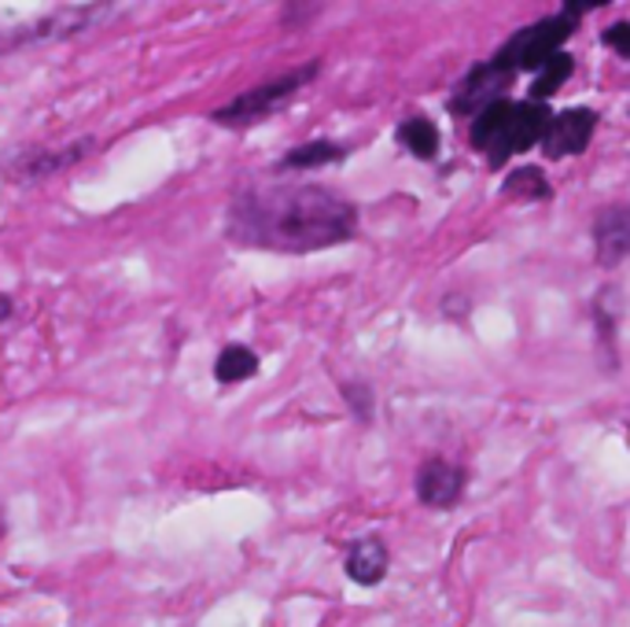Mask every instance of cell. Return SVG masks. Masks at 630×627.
Returning <instances> with one entry per match:
<instances>
[{"label": "cell", "mask_w": 630, "mask_h": 627, "mask_svg": "<svg viewBox=\"0 0 630 627\" xmlns=\"http://www.w3.org/2000/svg\"><path fill=\"white\" fill-rule=\"evenodd\" d=\"M358 229V211L325 185H251L229 207L225 233L232 244L309 255L347 244Z\"/></svg>", "instance_id": "cell-1"}, {"label": "cell", "mask_w": 630, "mask_h": 627, "mask_svg": "<svg viewBox=\"0 0 630 627\" xmlns=\"http://www.w3.org/2000/svg\"><path fill=\"white\" fill-rule=\"evenodd\" d=\"M549 126V107L546 104H508L497 101L491 107H483L480 115L472 118V145L483 151L491 167H505L508 159L519 156V151H531L542 140Z\"/></svg>", "instance_id": "cell-2"}, {"label": "cell", "mask_w": 630, "mask_h": 627, "mask_svg": "<svg viewBox=\"0 0 630 627\" xmlns=\"http://www.w3.org/2000/svg\"><path fill=\"white\" fill-rule=\"evenodd\" d=\"M575 23H579V8L571 4L560 8L557 15L538 19V23H531L527 30H516V34L497 49V56L491 63L502 74H508V79H513L516 71H542L560 52L564 41L571 38Z\"/></svg>", "instance_id": "cell-3"}, {"label": "cell", "mask_w": 630, "mask_h": 627, "mask_svg": "<svg viewBox=\"0 0 630 627\" xmlns=\"http://www.w3.org/2000/svg\"><path fill=\"white\" fill-rule=\"evenodd\" d=\"M317 71H321V63H306V67H298V71H287L281 74V79H273V82H262V85H254V90L248 93H240L237 101H229L225 107H218L214 115V123L218 126H251V123H262L265 115H273L276 107H284L292 96L303 90V85H309L317 79Z\"/></svg>", "instance_id": "cell-4"}, {"label": "cell", "mask_w": 630, "mask_h": 627, "mask_svg": "<svg viewBox=\"0 0 630 627\" xmlns=\"http://www.w3.org/2000/svg\"><path fill=\"white\" fill-rule=\"evenodd\" d=\"M99 19H107L104 4H77V8H52L49 15H38L30 23H19L0 34V52H19L30 45H52V41L74 38Z\"/></svg>", "instance_id": "cell-5"}, {"label": "cell", "mask_w": 630, "mask_h": 627, "mask_svg": "<svg viewBox=\"0 0 630 627\" xmlns=\"http://www.w3.org/2000/svg\"><path fill=\"white\" fill-rule=\"evenodd\" d=\"M594 129H597V115L590 107H568V112H560V115H549V126L538 145L549 159H568V156L586 151Z\"/></svg>", "instance_id": "cell-6"}, {"label": "cell", "mask_w": 630, "mask_h": 627, "mask_svg": "<svg viewBox=\"0 0 630 627\" xmlns=\"http://www.w3.org/2000/svg\"><path fill=\"white\" fill-rule=\"evenodd\" d=\"M88 151H93V137L77 140V145H63V148H27V151H19L15 159H8L4 170L11 174V181H41L66 167H74V163L85 159Z\"/></svg>", "instance_id": "cell-7"}, {"label": "cell", "mask_w": 630, "mask_h": 627, "mask_svg": "<svg viewBox=\"0 0 630 627\" xmlns=\"http://www.w3.org/2000/svg\"><path fill=\"white\" fill-rule=\"evenodd\" d=\"M464 494V472L442 458H428L417 469V499L431 510H450Z\"/></svg>", "instance_id": "cell-8"}, {"label": "cell", "mask_w": 630, "mask_h": 627, "mask_svg": "<svg viewBox=\"0 0 630 627\" xmlns=\"http://www.w3.org/2000/svg\"><path fill=\"white\" fill-rule=\"evenodd\" d=\"M508 85V74H502L494 63H483V67L469 71V79L458 85L450 101V112L453 115H480L483 107H491L502 101V90Z\"/></svg>", "instance_id": "cell-9"}, {"label": "cell", "mask_w": 630, "mask_h": 627, "mask_svg": "<svg viewBox=\"0 0 630 627\" xmlns=\"http://www.w3.org/2000/svg\"><path fill=\"white\" fill-rule=\"evenodd\" d=\"M630 229H627V211L623 207H608L605 215H597L594 222V244H597V262L605 270L619 267L627 259V248H630Z\"/></svg>", "instance_id": "cell-10"}, {"label": "cell", "mask_w": 630, "mask_h": 627, "mask_svg": "<svg viewBox=\"0 0 630 627\" xmlns=\"http://www.w3.org/2000/svg\"><path fill=\"white\" fill-rule=\"evenodd\" d=\"M343 568H347V576L358 583V587H376V583L387 576V546L376 535L358 539V543L347 550Z\"/></svg>", "instance_id": "cell-11"}, {"label": "cell", "mask_w": 630, "mask_h": 627, "mask_svg": "<svg viewBox=\"0 0 630 627\" xmlns=\"http://www.w3.org/2000/svg\"><path fill=\"white\" fill-rule=\"evenodd\" d=\"M259 373V355L243 344H229L218 351V362H214V380L218 384H240Z\"/></svg>", "instance_id": "cell-12"}, {"label": "cell", "mask_w": 630, "mask_h": 627, "mask_svg": "<svg viewBox=\"0 0 630 627\" xmlns=\"http://www.w3.org/2000/svg\"><path fill=\"white\" fill-rule=\"evenodd\" d=\"M343 156H347V148L336 145V140H306V145L287 151L281 167L284 170H314V167H328V163H336Z\"/></svg>", "instance_id": "cell-13"}, {"label": "cell", "mask_w": 630, "mask_h": 627, "mask_svg": "<svg viewBox=\"0 0 630 627\" xmlns=\"http://www.w3.org/2000/svg\"><path fill=\"white\" fill-rule=\"evenodd\" d=\"M398 140H402L417 159L439 156V126L428 123V118H406V123L398 126Z\"/></svg>", "instance_id": "cell-14"}, {"label": "cell", "mask_w": 630, "mask_h": 627, "mask_svg": "<svg viewBox=\"0 0 630 627\" xmlns=\"http://www.w3.org/2000/svg\"><path fill=\"white\" fill-rule=\"evenodd\" d=\"M571 56H564V52H557V56H553L546 67H542V74H538V82L531 85V104H542V101H549L553 93L560 90L564 82L571 79Z\"/></svg>", "instance_id": "cell-15"}, {"label": "cell", "mask_w": 630, "mask_h": 627, "mask_svg": "<svg viewBox=\"0 0 630 627\" xmlns=\"http://www.w3.org/2000/svg\"><path fill=\"white\" fill-rule=\"evenodd\" d=\"M505 196H516V200H549V181L542 178V170L535 167H524L516 174H508L505 185H502Z\"/></svg>", "instance_id": "cell-16"}, {"label": "cell", "mask_w": 630, "mask_h": 627, "mask_svg": "<svg viewBox=\"0 0 630 627\" xmlns=\"http://www.w3.org/2000/svg\"><path fill=\"white\" fill-rule=\"evenodd\" d=\"M343 399L350 403V410L358 414L361 421H369V417H372V391H369V384H358V380L343 384Z\"/></svg>", "instance_id": "cell-17"}, {"label": "cell", "mask_w": 630, "mask_h": 627, "mask_svg": "<svg viewBox=\"0 0 630 627\" xmlns=\"http://www.w3.org/2000/svg\"><path fill=\"white\" fill-rule=\"evenodd\" d=\"M601 38H605L608 49L619 52V56H630V27H627V23H612Z\"/></svg>", "instance_id": "cell-18"}, {"label": "cell", "mask_w": 630, "mask_h": 627, "mask_svg": "<svg viewBox=\"0 0 630 627\" xmlns=\"http://www.w3.org/2000/svg\"><path fill=\"white\" fill-rule=\"evenodd\" d=\"M11 314H15V306H11L8 295H0V322H8Z\"/></svg>", "instance_id": "cell-19"}]
</instances>
